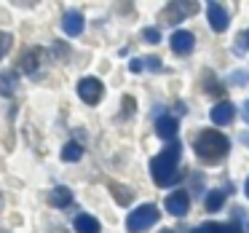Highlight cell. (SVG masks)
<instances>
[{"label": "cell", "mask_w": 249, "mask_h": 233, "mask_svg": "<svg viewBox=\"0 0 249 233\" xmlns=\"http://www.w3.org/2000/svg\"><path fill=\"white\" fill-rule=\"evenodd\" d=\"M147 67H153V70H158V67H161V62H158V59H147Z\"/></svg>", "instance_id": "cell-25"}, {"label": "cell", "mask_w": 249, "mask_h": 233, "mask_svg": "<svg viewBox=\"0 0 249 233\" xmlns=\"http://www.w3.org/2000/svg\"><path fill=\"white\" fill-rule=\"evenodd\" d=\"M83 14L81 11H67L65 19H62V27H65L67 35H81L83 33Z\"/></svg>", "instance_id": "cell-11"}, {"label": "cell", "mask_w": 249, "mask_h": 233, "mask_svg": "<svg viewBox=\"0 0 249 233\" xmlns=\"http://www.w3.org/2000/svg\"><path fill=\"white\" fill-rule=\"evenodd\" d=\"M196 46V35L188 33V30H174L172 35V49L177 51V54H190Z\"/></svg>", "instance_id": "cell-8"}, {"label": "cell", "mask_w": 249, "mask_h": 233, "mask_svg": "<svg viewBox=\"0 0 249 233\" xmlns=\"http://www.w3.org/2000/svg\"><path fill=\"white\" fill-rule=\"evenodd\" d=\"M38 65H40V49H27L19 59V70L22 72H38Z\"/></svg>", "instance_id": "cell-12"}, {"label": "cell", "mask_w": 249, "mask_h": 233, "mask_svg": "<svg viewBox=\"0 0 249 233\" xmlns=\"http://www.w3.org/2000/svg\"><path fill=\"white\" fill-rule=\"evenodd\" d=\"M110 193L115 196V201H118L121 206H126V204H129L131 198H134V193H131L129 188H124V185H121V182H110Z\"/></svg>", "instance_id": "cell-15"}, {"label": "cell", "mask_w": 249, "mask_h": 233, "mask_svg": "<svg viewBox=\"0 0 249 233\" xmlns=\"http://www.w3.org/2000/svg\"><path fill=\"white\" fill-rule=\"evenodd\" d=\"M196 3H172V6H166V11H163V22L166 24H177L182 22L185 17H190L188 11H196Z\"/></svg>", "instance_id": "cell-7"}, {"label": "cell", "mask_w": 249, "mask_h": 233, "mask_svg": "<svg viewBox=\"0 0 249 233\" xmlns=\"http://www.w3.org/2000/svg\"><path fill=\"white\" fill-rule=\"evenodd\" d=\"M179 153H182V145H179V142H169V145L150 161V174H153V179H156V185L166 188V185L174 182V177H177Z\"/></svg>", "instance_id": "cell-1"}, {"label": "cell", "mask_w": 249, "mask_h": 233, "mask_svg": "<svg viewBox=\"0 0 249 233\" xmlns=\"http://www.w3.org/2000/svg\"><path fill=\"white\" fill-rule=\"evenodd\" d=\"M158 217H161V215H158V209L153 204H142V206H137V209L126 217V231H129V233H142L145 228L156 225Z\"/></svg>", "instance_id": "cell-3"}, {"label": "cell", "mask_w": 249, "mask_h": 233, "mask_svg": "<svg viewBox=\"0 0 249 233\" xmlns=\"http://www.w3.org/2000/svg\"><path fill=\"white\" fill-rule=\"evenodd\" d=\"M244 193H247V198H249V177H247V185H244Z\"/></svg>", "instance_id": "cell-27"}, {"label": "cell", "mask_w": 249, "mask_h": 233, "mask_svg": "<svg viewBox=\"0 0 249 233\" xmlns=\"http://www.w3.org/2000/svg\"><path fill=\"white\" fill-rule=\"evenodd\" d=\"M81 156H83V150H81L78 142H67V145L62 147V158H65V161H78Z\"/></svg>", "instance_id": "cell-18"}, {"label": "cell", "mask_w": 249, "mask_h": 233, "mask_svg": "<svg viewBox=\"0 0 249 233\" xmlns=\"http://www.w3.org/2000/svg\"><path fill=\"white\" fill-rule=\"evenodd\" d=\"M222 204H225V193H222V190H212V193L206 196V209L209 212H220Z\"/></svg>", "instance_id": "cell-17"}, {"label": "cell", "mask_w": 249, "mask_h": 233, "mask_svg": "<svg viewBox=\"0 0 249 233\" xmlns=\"http://www.w3.org/2000/svg\"><path fill=\"white\" fill-rule=\"evenodd\" d=\"M11 43H14V38L8 33H0V59L8 54V49H11Z\"/></svg>", "instance_id": "cell-21"}, {"label": "cell", "mask_w": 249, "mask_h": 233, "mask_svg": "<svg viewBox=\"0 0 249 233\" xmlns=\"http://www.w3.org/2000/svg\"><path fill=\"white\" fill-rule=\"evenodd\" d=\"M188 209H190V198H188L185 190H174V193L166 196V212H169V215L185 217V215H188Z\"/></svg>", "instance_id": "cell-6"}, {"label": "cell", "mask_w": 249, "mask_h": 233, "mask_svg": "<svg viewBox=\"0 0 249 233\" xmlns=\"http://www.w3.org/2000/svg\"><path fill=\"white\" fill-rule=\"evenodd\" d=\"M142 38H145L147 43H161V33H158L156 27H147V30H142Z\"/></svg>", "instance_id": "cell-22"}, {"label": "cell", "mask_w": 249, "mask_h": 233, "mask_svg": "<svg viewBox=\"0 0 249 233\" xmlns=\"http://www.w3.org/2000/svg\"><path fill=\"white\" fill-rule=\"evenodd\" d=\"M247 38H249V30H247Z\"/></svg>", "instance_id": "cell-29"}, {"label": "cell", "mask_w": 249, "mask_h": 233, "mask_svg": "<svg viewBox=\"0 0 249 233\" xmlns=\"http://www.w3.org/2000/svg\"><path fill=\"white\" fill-rule=\"evenodd\" d=\"M204 89H209V91L214 94L217 99H225V89H222V86H214V83H212V75H209V72H206V78H204Z\"/></svg>", "instance_id": "cell-19"}, {"label": "cell", "mask_w": 249, "mask_h": 233, "mask_svg": "<svg viewBox=\"0 0 249 233\" xmlns=\"http://www.w3.org/2000/svg\"><path fill=\"white\" fill-rule=\"evenodd\" d=\"M72 225H75L78 233H99V220L91 215H78Z\"/></svg>", "instance_id": "cell-14"}, {"label": "cell", "mask_w": 249, "mask_h": 233, "mask_svg": "<svg viewBox=\"0 0 249 233\" xmlns=\"http://www.w3.org/2000/svg\"><path fill=\"white\" fill-rule=\"evenodd\" d=\"M241 110H244V118H247V124H249V99L244 102V108H241Z\"/></svg>", "instance_id": "cell-26"}, {"label": "cell", "mask_w": 249, "mask_h": 233, "mask_svg": "<svg viewBox=\"0 0 249 233\" xmlns=\"http://www.w3.org/2000/svg\"><path fill=\"white\" fill-rule=\"evenodd\" d=\"M177 126H179V121L172 118V115H161V118L156 121V131L163 140H174V137H177Z\"/></svg>", "instance_id": "cell-10"}, {"label": "cell", "mask_w": 249, "mask_h": 233, "mask_svg": "<svg viewBox=\"0 0 249 233\" xmlns=\"http://www.w3.org/2000/svg\"><path fill=\"white\" fill-rule=\"evenodd\" d=\"M161 233H177V231H172V228H163V231Z\"/></svg>", "instance_id": "cell-28"}, {"label": "cell", "mask_w": 249, "mask_h": 233, "mask_svg": "<svg viewBox=\"0 0 249 233\" xmlns=\"http://www.w3.org/2000/svg\"><path fill=\"white\" fill-rule=\"evenodd\" d=\"M206 17H209V24L214 33H225L228 24H231V17H228L225 6H220V3H206Z\"/></svg>", "instance_id": "cell-5"}, {"label": "cell", "mask_w": 249, "mask_h": 233, "mask_svg": "<svg viewBox=\"0 0 249 233\" xmlns=\"http://www.w3.org/2000/svg\"><path fill=\"white\" fill-rule=\"evenodd\" d=\"M220 233H244L241 225H236V222H225V225H220Z\"/></svg>", "instance_id": "cell-23"}, {"label": "cell", "mask_w": 249, "mask_h": 233, "mask_svg": "<svg viewBox=\"0 0 249 233\" xmlns=\"http://www.w3.org/2000/svg\"><path fill=\"white\" fill-rule=\"evenodd\" d=\"M190 233H220V222H201Z\"/></svg>", "instance_id": "cell-20"}, {"label": "cell", "mask_w": 249, "mask_h": 233, "mask_svg": "<svg viewBox=\"0 0 249 233\" xmlns=\"http://www.w3.org/2000/svg\"><path fill=\"white\" fill-rule=\"evenodd\" d=\"M14 91H17V75L14 72H0V94L11 97Z\"/></svg>", "instance_id": "cell-16"}, {"label": "cell", "mask_w": 249, "mask_h": 233, "mask_svg": "<svg viewBox=\"0 0 249 233\" xmlns=\"http://www.w3.org/2000/svg\"><path fill=\"white\" fill-rule=\"evenodd\" d=\"M49 204L56 206V209H67V206L72 204V193H70L67 188H62V185H59V188H54V190L49 193Z\"/></svg>", "instance_id": "cell-13"}, {"label": "cell", "mask_w": 249, "mask_h": 233, "mask_svg": "<svg viewBox=\"0 0 249 233\" xmlns=\"http://www.w3.org/2000/svg\"><path fill=\"white\" fill-rule=\"evenodd\" d=\"M129 70H131V72H140V70H142V62H140V59H134V62L129 65Z\"/></svg>", "instance_id": "cell-24"}, {"label": "cell", "mask_w": 249, "mask_h": 233, "mask_svg": "<svg viewBox=\"0 0 249 233\" xmlns=\"http://www.w3.org/2000/svg\"><path fill=\"white\" fill-rule=\"evenodd\" d=\"M102 94H105V89L97 78H83V81L78 83V97L86 105H97L99 99H102Z\"/></svg>", "instance_id": "cell-4"}, {"label": "cell", "mask_w": 249, "mask_h": 233, "mask_svg": "<svg viewBox=\"0 0 249 233\" xmlns=\"http://www.w3.org/2000/svg\"><path fill=\"white\" fill-rule=\"evenodd\" d=\"M193 147H196V156L198 158H204V161H217V158H222L231 150V140H228L225 134H220L217 129H204V131H198Z\"/></svg>", "instance_id": "cell-2"}, {"label": "cell", "mask_w": 249, "mask_h": 233, "mask_svg": "<svg viewBox=\"0 0 249 233\" xmlns=\"http://www.w3.org/2000/svg\"><path fill=\"white\" fill-rule=\"evenodd\" d=\"M233 115H236V108H233L231 102H217L214 108H212L209 118H212V124L225 126V124H231V121H233Z\"/></svg>", "instance_id": "cell-9"}]
</instances>
